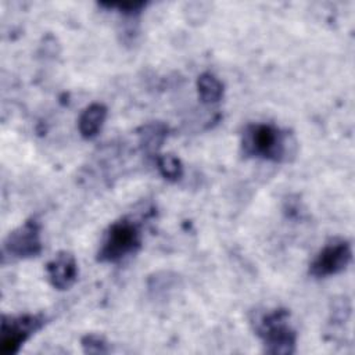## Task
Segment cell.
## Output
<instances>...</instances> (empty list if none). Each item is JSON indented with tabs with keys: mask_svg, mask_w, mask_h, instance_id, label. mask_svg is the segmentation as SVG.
Here are the masks:
<instances>
[{
	"mask_svg": "<svg viewBox=\"0 0 355 355\" xmlns=\"http://www.w3.org/2000/svg\"><path fill=\"white\" fill-rule=\"evenodd\" d=\"M197 93L202 104H215L222 100L225 86L219 78L211 72H202L197 78Z\"/></svg>",
	"mask_w": 355,
	"mask_h": 355,
	"instance_id": "cell-10",
	"label": "cell"
},
{
	"mask_svg": "<svg viewBox=\"0 0 355 355\" xmlns=\"http://www.w3.org/2000/svg\"><path fill=\"white\" fill-rule=\"evenodd\" d=\"M80 345H82V351L85 354L100 355V354H108L111 351V347L107 343V340L103 336L94 334V333L85 334L80 338Z\"/></svg>",
	"mask_w": 355,
	"mask_h": 355,
	"instance_id": "cell-13",
	"label": "cell"
},
{
	"mask_svg": "<svg viewBox=\"0 0 355 355\" xmlns=\"http://www.w3.org/2000/svg\"><path fill=\"white\" fill-rule=\"evenodd\" d=\"M143 241L140 223L129 216L112 222L101 241L96 259L101 263H118L136 254Z\"/></svg>",
	"mask_w": 355,
	"mask_h": 355,
	"instance_id": "cell-3",
	"label": "cell"
},
{
	"mask_svg": "<svg viewBox=\"0 0 355 355\" xmlns=\"http://www.w3.org/2000/svg\"><path fill=\"white\" fill-rule=\"evenodd\" d=\"M107 107L103 103H92L89 104L78 118V130L80 136L86 140L94 139L107 118Z\"/></svg>",
	"mask_w": 355,
	"mask_h": 355,
	"instance_id": "cell-8",
	"label": "cell"
},
{
	"mask_svg": "<svg viewBox=\"0 0 355 355\" xmlns=\"http://www.w3.org/2000/svg\"><path fill=\"white\" fill-rule=\"evenodd\" d=\"M136 135L139 137L140 148L150 155H157L164 141L169 135V128L164 122H148L141 125Z\"/></svg>",
	"mask_w": 355,
	"mask_h": 355,
	"instance_id": "cell-9",
	"label": "cell"
},
{
	"mask_svg": "<svg viewBox=\"0 0 355 355\" xmlns=\"http://www.w3.org/2000/svg\"><path fill=\"white\" fill-rule=\"evenodd\" d=\"M101 7H107V8H116L119 14H122L123 17L128 18H133L137 17L147 6V3L143 1H126V3H101Z\"/></svg>",
	"mask_w": 355,
	"mask_h": 355,
	"instance_id": "cell-14",
	"label": "cell"
},
{
	"mask_svg": "<svg viewBox=\"0 0 355 355\" xmlns=\"http://www.w3.org/2000/svg\"><path fill=\"white\" fill-rule=\"evenodd\" d=\"M352 261V245L347 239L329 240L309 263V275L316 279L334 276L347 269Z\"/></svg>",
	"mask_w": 355,
	"mask_h": 355,
	"instance_id": "cell-6",
	"label": "cell"
},
{
	"mask_svg": "<svg viewBox=\"0 0 355 355\" xmlns=\"http://www.w3.org/2000/svg\"><path fill=\"white\" fill-rule=\"evenodd\" d=\"M155 165L159 175L168 182H178L183 176V164L179 157L173 154H157Z\"/></svg>",
	"mask_w": 355,
	"mask_h": 355,
	"instance_id": "cell-11",
	"label": "cell"
},
{
	"mask_svg": "<svg viewBox=\"0 0 355 355\" xmlns=\"http://www.w3.org/2000/svg\"><path fill=\"white\" fill-rule=\"evenodd\" d=\"M40 232L42 226L36 218L26 219L10 232L3 241V263H6L7 258L15 261L37 257L43 250Z\"/></svg>",
	"mask_w": 355,
	"mask_h": 355,
	"instance_id": "cell-5",
	"label": "cell"
},
{
	"mask_svg": "<svg viewBox=\"0 0 355 355\" xmlns=\"http://www.w3.org/2000/svg\"><path fill=\"white\" fill-rule=\"evenodd\" d=\"M46 275L50 286L58 291L71 288L78 279V262L72 252L58 251L47 263Z\"/></svg>",
	"mask_w": 355,
	"mask_h": 355,
	"instance_id": "cell-7",
	"label": "cell"
},
{
	"mask_svg": "<svg viewBox=\"0 0 355 355\" xmlns=\"http://www.w3.org/2000/svg\"><path fill=\"white\" fill-rule=\"evenodd\" d=\"M351 302L347 297L341 295L338 298H334L330 304L329 323L333 326H343L348 322L351 316Z\"/></svg>",
	"mask_w": 355,
	"mask_h": 355,
	"instance_id": "cell-12",
	"label": "cell"
},
{
	"mask_svg": "<svg viewBox=\"0 0 355 355\" xmlns=\"http://www.w3.org/2000/svg\"><path fill=\"white\" fill-rule=\"evenodd\" d=\"M46 323L47 318L43 313L3 315L0 327V354H18L21 347Z\"/></svg>",
	"mask_w": 355,
	"mask_h": 355,
	"instance_id": "cell-4",
	"label": "cell"
},
{
	"mask_svg": "<svg viewBox=\"0 0 355 355\" xmlns=\"http://www.w3.org/2000/svg\"><path fill=\"white\" fill-rule=\"evenodd\" d=\"M295 141L290 133L282 130L273 123L255 122L244 126L241 132L240 147L247 158H259L272 162H283L294 154L291 147Z\"/></svg>",
	"mask_w": 355,
	"mask_h": 355,
	"instance_id": "cell-1",
	"label": "cell"
},
{
	"mask_svg": "<svg viewBox=\"0 0 355 355\" xmlns=\"http://www.w3.org/2000/svg\"><path fill=\"white\" fill-rule=\"evenodd\" d=\"M250 323L261 338L266 354L290 355L295 352L297 333L290 323V312L286 308L252 311Z\"/></svg>",
	"mask_w": 355,
	"mask_h": 355,
	"instance_id": "cell-2",
	"label": "cell"
},
{
	"mask_svg": "<svg viewBox=\"0 0 355 355\" xmlns=\"http://www.w3.org/2000/svg\"><path fill=\"white\" fill-rule=\"evenodd\" d=\"M178 282L176 276H171V273H155L148 277V290L158 294L159 291H165L168 288H172L173 284Z\"/></svg>",
	"mask_w": 355,
	"mask_h": 355,
	"instance_id": "cell-15",
	"label": "cell"
}]
</instances>
